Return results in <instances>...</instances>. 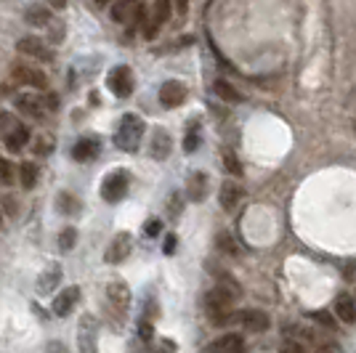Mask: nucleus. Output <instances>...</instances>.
<instances>
[{"instance_id":"nucleus-14","label":"nucleus","mask_w":356,"mask_h":353,"mask_svg":"<svg viewBox=\"0 0 356 353\" xmlns=\"http://www.w3.org/2000/svg\"><path fill=\"white\" fill-rule=\"evenodd\" d=\"M184 101H186V88H184V83H178V80L163 83V88H160V104H163L165 109H176V106H181Z\"/></svg>"},{"instance_id":"nucleus-22","label":"nucleus","mask_w":356,"mask_h":353,"mask_svg":"<svg viewBox=\"0 0 356 353\" xmlns=\"http://www.w3.org/2000/svg\"><path fill=\"white\" fill-rule=\"evenodd\" d=\"M335 313L341 316L343 324H356V300L351 295H338V300H335Z\"/></svg>"},{"instance_id":"nucleus-9","label":"nucleus","mask_w":356,"mask_h":353,"mask_svg":"<svg viewBox=\"0 0 356 353\" xmlns=\"http://www.w3.org/2000/svg\"><path fill=\"white\" fill-rule=\"evenodd\" d=\"M168 19H170V0H157L154 8H152V14L147 16V24H144L147 40H154V38H157V32L163 30V24Z\"/></svg>"},{"instance_id":"nucleus-17","label":"nucleus","mask_w":356,"mask_h":353,"mask_svg":"<svg viewBox=\"0 0 356 353\" xmlns=\"http://www.w3.org/2000/svg\"><path fill=\"white\" fill-rule=\"evenodd\" d=\"M138 6H141L138 0H115L109 16H112L115 24H128V22L136 16V11H138Z\"/></svg>"},{"instance_id":"nucleus-39","label":"nucleus","mask_w":356,"mask_h":353,"mask_svg":"<svg viewBox=\"0 0 356 353\" xmlns=\"http://www.w3.org/2000/svg\"><path fill=\"white\" fill-rule=\"evenodd\" d=\"M168 213H170V218H176L178 213H181V199H178V194L170 197V210H168Z\"/></svg>"},{"instance_id":"nucleus-20","label":"nucleus","mask_w":356,"mask_h":353,"mask_svg":"<svg viewBox=\"0 0 356 353\" xmlns=\"http://www.w3.org/2000/svg\"><path fill=\"white\" fill-rule=\"evenodd\" d=\"M186 197L192 202H202L208 197V176L205 173H192L189 183H186Z\"/></svg>"},{"instance_id":"nucleus-2","label":"nucleus","mask_w":356,"mask_h":353,"mask_svg":"<svg viewBox=\"0 0 356 353\" xmlns=\"http://www.w3.org/2000/svg\"><path fill=\"white\" fill-rule=\"evenodd\" d=\"M144 133H147V122L138 115H122L118 122V131H115V147L122 151H136Z\"/></svg>"},{"instance_id":"nucleus-7","label":"nucleus","mask_w":356,"mask_h":353,"mask_svg":"<svg viewBox=\"0 0 356 353\" xmlns=\"http://www.w3.org/2000/svg\"><path fill=\"white\" fill-rule=\"evenodd\" d=\"M11 77H14V83H19V85H30L35 90L48 88L45 72H40L38 67H30V64H16L14 69H11Z\"/></svg>"},{"instance_id":"nucleus-31","label":"nucleus","mask_w":356,"mask_h":353,"mask_svg":"<svg viewBox=\"0 0 356 353\" xmlns=\"http://www.w3.org/2000/svg\"><path fill=\"white\" fill-rule=\"evenodd\" d=\"M216 245H218L221 250L229 252V255H237V245L232 242V236L226 234V231H221V234H218V239H216Z\"/></svg>"},{"instance_id":"nucleus-28","label":"nucleus","mask_w":356,"mask_h":353,"mask_svg":"<svg viewBox=\"0 0 356 353\" xmlns=\"http://www.w3.org/2000/svg\"><path fill=\"white\" fill-rule=\"evenodd\" d=\"M77 245V229H72V226H67V229H61L59 234V247L64 252H70Z\"/></svg>"},{"instance_id":"nucleus-11","label":"nucleus","mask_w":356,"mask_h":353,"mask_svg":"<svg viewBox=\"0 0 356 353\" xmlns=\"http://www.w3.org/2000/svg\"><path fill=\"white\" fill-rule=\"evenodd\" d=\"M234 322L242 327V329H248V332H266L271 319H268L266 311H258V309H248V311H239L234 313Z\"/></svg>"},{"instance_id":"nucleus-4","label":"nucleus","mask_w":356,"mask_h":353,"mask_svg":"<svg viewBox=\"0 0 356 353\" xmlns=\"http://www.w3.org/2000/svg\"><path fill=\"white\" fill-rule=\"evenodd\" d=\"M77 345H80V353H99V324H96V319L90 313L80 316Z\"/></svg>"},{"instance_id":"nucleus-18","label":"nucleus","mask_w":356,"mask_h":353,"mask_svg":"<svg viewBox=\"0 0 356 353\" xmlns=\"http://www.w3.org/2000/svg\"><path fill=\"white\" fill-rule=\"evenodd\" d=\"M59 281H61V265L59 263L45 265V271L40 274V279H38V293L51 295L56 287H59Z\"/></svg>"},{"instance_id":"nucleus-12","label":"nucleus","mask_w":356,"mask_h":353,"mask_svg":"<svg viewBox=\"0 0 356 353\" xmlns=\"http://www.w3.org/2000/svg\"><path fill=\"white\" fill-rule=\"evenodd\" d=\"M16 109H19L22 115L32 117V120H43L45 112H48V106H45V99L35 96V93H22V96L16 99Z\"/></svg>"},{"instance_id":"nucleus-27","label":"nucleus","mask_w":356,"mask_h":353,"mask_svg":"<svg viewBox=\"0 0 356 353\" xmlns=\"http://www.w3.org/2000/svg\"><path fill=\"white\" fill-rule=\"evenodd\" d=\"M56 207H59V213H64V215H74V213H80V199L70 192H61L59 199H56Z\"/></svg>"},{"instance_id":"nucleus-43","label":"nucleus","mask_w":356,"mask_h":353,"mask_svg":"<svg viewBox=\"0 0 356 353\" xmlns=\"http://www.w3.org/2000/svg\"><path fill=\"white\" fill-rule=\"evenodd\" d=\"M51 149L54 147H48V138H40V141H38V147H35V151H38V154H48Z\"/></svg>"},{"instance_id":"nucleus-44","label":"nucleus","mask_w":356,"mask_h":353,"mask_svg":"<svg viewBox=\"0 0 356 353\" xmlns=\"http://www.w3.org/2000/svg\"><path fill=\"white\" fill-rule=\"evenodd\" d=\"M48 353H70V351H67L64 343H51V345H48Z\"/></svg>"},{"instance_id":"nucleus-42","label":"nucleus","mask_w":356,"mask_h":353,"mask_svg":"<svg viewBox=\"0 0 356 353\" xmlns=\"http://www.w3.org/2000/svg\"><path fill=\"white\" fill-rule=\"evenodd\" d=\"M138 332H141V338H144V340H152V324H149V322H141Z\"/></svg>"},{"instance_id":"nucleus-10","label":"nucleus","mask_w":356,"mask_h":353,"mask_svg":"<svg viewBox=\"0 0 356 353\" xmlns=\"http://www.w3.org/2000/svg\"><path fill=\"white\" fill-rule=\"evenodd\" d=\"M131 252H134V236L128 234V231H120V234H115V239L109 242L104 261L106 263H122Z\"/></svg>"},{"instance_id":"nucleus-15","label":"nucleus","mask_w":356,"mask_h":353,"mask_svg":"<svg viewBox=\"0 0 356 353\" xmlns=\"http://www.w3.org/2000/svg\"><path fill=\"white\" fill-rule=\"evenodd\" d=\"M77 300H80V287H67L64 293H59L56 297H54V313L59 316V319H64V316H70L72 313V309L77 306Z\"/></svg>"},{"instance_id":"nucleus-24","label":"nucleus","mask_w":356,"mask_h":353,"mask_svg":"<svg viewBox=\"0 0 356 353\" xmlns=\"http://www.w3.org/2000/svg\"><path fill=\"white\" fill-rule=\"evenodd\" d=\"M38 178H40V170H38L35 162H22V165H19V181H22L24 189H35Z\"/></svg>"},{"instance_id":"nucleus-13","label":"nucleus","mask_w":356,"mask_h":353,"mask_svg":"<svg viewBox=\"0 0 356 353\" xmlns=\"http://www.w3.org/2000/svg\"><path fill=\"white\" fill-rule=\"evenodd\" d=\"M208 353H248V345H245L242 335L229 332V335H221L218 340H213L208 345Z\"/></svg>"},{"instance_id":"nucleus-48","label":"nucleus","mask_w":356,"mask_h":353,"mask_svg":"<svg viewBox=\"0 0 356 353\" xmlns=\"http://www.w3.org/2000/svg\"><path fill=\"white\" fill-rule=\"evenodd\" d=\"M354 133H356V122H354Z\"/></svg>"},{"instance_id":"nucleus-29","label":"nucleus","mask_w":356,"mask_h":353,"mask_svg":"<svg viewBox=\"0 0 356 353\" xmlns=\"http://www.w3.org/2000/svg\"><path fill=\"white\" fill-rule=\"evenodd\" d=\"M197 147H200V128H197V122H192V128H189L186 138H184V151H186V154H194Z\"/></svg>"},{"instance_id":"nucleus-40","label":"nucleus","mask_w":356,"mask_h":353,"mask_svg":"<svg viewBox=\"0 0 356 353\" xmlns=\"http://www.w3.org/2000/svg\"><path fill=\"white\" fill-rule=\"evenodd\" d=\"M338 351H341V348H338L335 343H319V345H316V353H338Z\"/></svg>"},{"instance_id":"nucleus-32","label":"nucleus","mask_w":356,"mask_h":353,"mask_svg":"<svg viewBox=\"0 0 356 353\" xmlns=\"http://www.w3.org/2000/svg\"><path fill=\"white\" fill-rule=\"evenodd\" d=\"M14 181V165L0 157V183H11Z\"/></svg>"},{"instance_id":"nucleus-41","label":"nucleus","mask_w":356,"mask_h":353,"mask_svg":"<svg viewBox=\"0 0 356 353\" xmlns=\"http://www.w3.org/2000/svg\"><path fill=\"white\" fill-rule=\"evenodd\" d=\"M173 250H176V236L170 234L165 239V255H173Z\"/></svg>"},{"instance_id":"nucleus-3","label":"nucleus","mask_w":356,"mask_h":353,"mask_svg":"<svg viewBox=\"0 0 356 353\" xmlns=\"http://www.w3.org/2000/svg\"><path fill=\"white\" fill-rule=\"evenodd\" d=\"M106 306L112 319H118V324H122L128 319V311H131V290L122 279H112L106 284Z\"/></svg>"},{"instance_id":"nucleus-34","label":"nucleus","mask_w":356,"mask_h":353,"mask_svg":"<svg viewBox=\"0 0 356 353\" xmlns=\"http://www.w3.org/2000/svg\"><path fill=\"white\" fill-rule=\"evenodd\" d=\"M16 125H19V122H16L14 115H8V112H0V131H3V133H11L16 128Z\"/></svg>"},{"instance_id":"nucleus-5","label":"nucleus","mask_w":356,"mask_h":353,"mask_svg":"<svg viewBox=\"0 0 356 353\" xmlns=\"http://www.w3.org/2000/svg\"><path fill=\"white\" fill-rule=\"evenodd\" d=\"M16 51L22 54V56H30L35 61H45V64H51V61L56 59V54H54V48L51 45H45L40 38H35V35H27V38H22L19 43H16Z\"/></svg>"},{"instance_id":"nucleus-37","label":"nucleus","mask_w":356,"mask_h":353,"mask_svg":"<svg viewBox=\"0 0 356 353\" xmlns=\"http://www.w3.org/2000/svg\"><path fill=\"white\" fill-rule=\"evenodd\" d=\"M48 30H51V40H54V43H61V40H64V27H61L59 22H51Z\"/></svg>"},{"instance_id":"nucleus-47","label":"nucleus","mask_w":356,"mask_h":353,"mask_svg":"<svg viewBox=\"0 0 356 353\" xmlns=\"http://www.w3.org/2000/svg\"><path fill=\"white\" fill-rule=\"evenodd\" d=\"M51 6H54V8H64V6H67V0H51Z\"/></svg>"},{"instance_id":"nucleus-36","label":"nucleus","mask_w":356,"mask_h":353,"mask_svg":"<svg viewBox=\"0 0 356 353\" xmlns=\"http://www.w3.org/2000/svg\"><path fill=\"white\" fill-rule=\"evenodd\" d=\"M280 353H306V351H303V345L298 340H284L282 345H280Z\"/></svg>"},{"instance_id":"nucleus-16","label":"nucleus","mask_w":356,"mask_h":353,"mask_svg":"<svg viewBox=\"0 0 356 353\" xmlns=\"http://www.w3.org/2000/svg\"><path fill=\"white\" fill-rule=\"evenodd\" d=\"M99 151H102V141L96 136H86L72 147V157L77 162H90L99 157Z\"/></svg>"},{"instance_id":"nucleus-26","label":"nucleus","mask_w":356,"mask_h":353,"mask_svg":"<svg viewBox=\"0 0 356 353\" xmlns=\"http://www.w3.org/2000/svg\"><path fill=\"white\" fill-rule=\"evenodd\" d=\"M27 22H30L32 27H51V8H45V6H32L30 11H27Z\"/></svg>"},{"instance_id":"nucleus-46","label":"nucleus","mask_w":356,"mask_h":353,"mask_svg":"<svg viewBox=\"0 0 356 353\" xmlns=\"http://www.w3.org/2000/svg\"><path fill=\"white\" fill-rule=\"evenodd\" d=\"M90 3H93V8H104L109 0H90Z\"/></svg>"},{"instance_id":"nucleus-1","label":"nucleus","mask_w":356,"mask_h":353,"mask_svg":"<svg viewBox=\"0 0 356 353\" xmlns=\"http://www.w3.org/2000/svg\"><path fill=\"white\" fill-rule=\"evenodd\" d=\"M237 295H239V287L232 279H223L216 290H210V293L205 295V311H208L210 322L218 324V327L234 322L232 306H234Z\"/></svg>"},{"instance_id":"nucleus-45","label":"nucleus","mask_w":356,"mask_h":353,"mask_svg":"<svg viewBox=\"0 0 356 353\" xmlns=\"http://www.w3.org/2000/svg\"><path fill=\"white\" fill-rule=\"evenodd\" d=\"M186 8H189V0H176V11L181 16L186 14Z\"/></svg>"},{"instance_id":"nucleus-21","label":"nucleus","mask_w":356,"mask_h":353,"mask_svg":"<svg viewBox=\"0 0 356 353\" xmlns=\"http://www.w3.org/2000/svg\"><path fill=\"white\" fill-rule=\"evenodd\" d=\"M242 189H239L234 181H226L221 186V194H218V202H221L223 210H234L239 205V199H242Z\"/></svg>"},{"instance_id":"nucleus-25","label":"nucleus","mask_w":356,"mask_h":353,"mask_svg":"<svg viewBox=\"0 0 356 353\" xmlns=\"http://www.w3.org/2000/svg\"><path fill=\"white\" fill-rule=\"evenodd\" d=\"M213 88H216V93H218V99H221V101H226V104L242 101V93H239L232 83H226V80H216V85H213Z\"/></svg>"},{"instance_id":"nucleus-8","label":"nucleus","mask_w":356,"mask_h":353,"mask_svg":"<svg viewBox=\"0 0 356 353\" xmlns=\"http://www.w3.org/2000/svg\"><path fill=\"white\" fill-rule=\"evenodd\" d=\"M125 194H128V173H122V170L109 173V176L104 178V183H102V197H104V202L115 205Z\"/></svg>"},{"instance_id":"nucleus-19","label":"nucleus","mask_w":356,"mask_h":353,"mask_svg":"<svg viewBox=\"0 0 356 353\" xmlns=\"http://www.w3.org/2000/svg\"><path fill=\"white\" fill-rule=\"evenodd\" d=\"M170 151H173V138H170V133L160 128V131L152 136V151H149V154H152L154 160H168Z\"/></svg>"},{"instance_id":"nucleus-30","label":"nucleus","mask_w":356,"mask_h":353,"mask_svg":"<svg viewBox=\"0 0 356 353\" xmlns=\"http://www.w3.org/2000/svg\"><path fill=\"white\" fill-rule=\"evenodd\" d=\"M223 165L232 176H242V167H239V160L234 157V151H223Z\"/></svg>"},{"instance_id":"nucleus-33","label":"nucleus","mask_w":356,"mask_h":353,"mask_svg":"<svg viewBox=\"0 0 356 353\" xmlns=\"http://www.w3.org/2000/svg\"><path fill=\"white\" fill-rule=\"evenodd\" d=\"M314 322H319L322 327H327V329H335V319L327 313V311H314V313H309Z\"/></svg>"},{"instance_id":"nucleus-38","label":"nucleus","mask_w":356,"mask_h":353,"mask_svg":"<svg viewBox=\"0 0 356 353\" xmlns=\"http://www.w3.org/2000/svg\"><path fill=\"white\" fill-rule=\"evenodd\" d=\"M45 106H48V112H56L59 109V96L56 93H48L45 96Z\"/></svg>"},{"instance_id":"nucleus-35","label":"nucleus","mask_w":356,"mask_h":353,"mask_svg":"<svg viewBox=\"0 0 356 353\" xmlns=\"http://www.w3.org/2000/svg\"><path fill=\"white\" fill-rule=\"evenodd\" d=\"M160 229H163V223L157 221V218H149V221L144 223V234H147L149 239H154V236L160 234Z\"/></svg>"},{"instance_id":"nucleus-6","label":"nucleus","mask_w":356,"mask_h":353,"mask_svg":"<svg viewBox=\"0 0 356 353\" xmlns=\"http://www.w3.org/2000/svg\"><path fill=\"white\" fill-rule=\"evenodd\" d=\"M134 72L128 67H115L106 74V88L112 90L118 99H128L134 93Z\"/></svg>"},{"instance_id":"nucleus-23","label":"nucleus","mask_w":356,"mask_h":353,"mask_svg":"<svg viewBox=\"0 0 356 353\" xmlns=\"http://www.w3.org/2000/svg\"><path fill=\"white\" fill-rule=\"evenodd\" d=\"M30 141V128L27 125H16L11 133H6V147L11 151H22Z\"/></svg>"}]
</instances>
